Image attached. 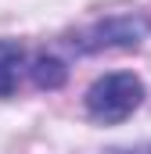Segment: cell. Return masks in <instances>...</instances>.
<instances>
[{"label":"cell","instance_id":"obj_2","mask_svg":"<svg viewBox=\"0 0 151 154\" xmlns=\"http://www.w3.org/2000/svg\"><path fill=\"white\" fill-rule=\"evenodd\" d=\"M148 32L151 22L144 14H112V18L94 22L90 29L76 32L72 47L79 54H97V50H112V47H140Z\"/></svg>","mask_w":151,"mask_h":154},{"label":"cell","instance_id":"obj_3","mask_svg":"<svg viewBox=\"0 0 151 154\" xmlns=\"http://www.w3.org/2000/svg\"><path fill=\"white\" fill-rule=\"evenodd\" d=\"M25 61L22 43L14 39H0V97H11L18 90V68Z\"/></svg>","mask_w":151,"mask_h":154},{"label":"cell","instance_id":"obj_1","mask_svg":"<svg viewBox=\"0 0 151 154\" xmlns=\"http://www.w3.org/2000/svg\"><path fill=\"white\" fill-rule=\"evenodd\" d=\"M86 115L101 125H119L144 104V82L133 72H108V75L94 79L86 97Z\"/></svg>","mask_w":151,"mask_h":154},{"label":"cell","instance_id":"obj_4","mask_svg":"<svg viewBox=\"0 0 151 154\" xmlns=\"http://www.w3.org/2000/svg\"><path fill=\"white\" fill-rule=\"evenodd\" d=\"M29 79H33L36 90H61L65 79H69V68H65L61 57H54V54H40L36 61H33V68H29Z\"/></svg>","mask_w":151,"mask_h":154}]
</instances>
